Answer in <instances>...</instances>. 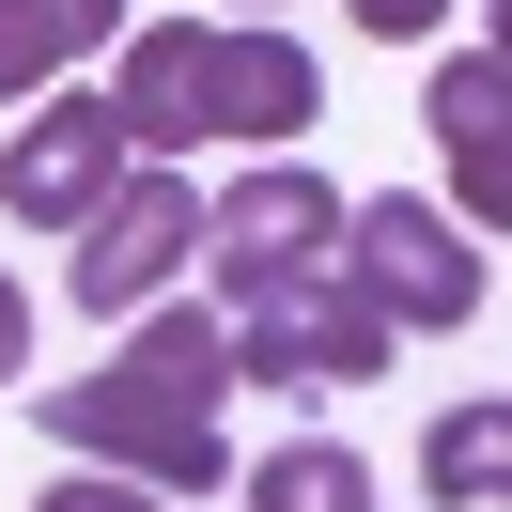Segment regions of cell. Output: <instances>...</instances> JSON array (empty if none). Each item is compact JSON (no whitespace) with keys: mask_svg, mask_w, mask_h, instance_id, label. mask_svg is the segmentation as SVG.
<instances>
[{"mask_svg":"<svg viewBox=\"0 0 512 512\" xmlns=\"http://www.w3.org/2000/svg\"><path fill=\"white\" fill-rule=\"evenodd\" d=\"M326 109V63L295 32H202V16H156L125 32V78H109V125L125 156H202V140H295Z\"/></svg>","mask_w":512,"mask_h":512,"instance_id":"6da1fadb","label":"cell"},{"mask_svg":"<svg viewBox=\"0 0 512 512\" xmlns=\"http://www.w3.org/2000/svg\"><path fill=\"white\" fill-rule=\"evenodd\" d=\"M32 419H47V450L63 466H125V481H156V497H218L233 481V435H218V404L202 388H156V373H63V388H32Z\"/></svg>","mask_w":512,"mask_h":512,"instance_id":"7a4b0ae2","label":"cell"},{"mask_svg":"<svg viewBox=\"0 0 512 512\" xmlns=\"http://www.w3.org/2000/svg\"><path fill=\"white\" fill-rule=\"evenodd\" d=\"M187 249L218 264L233 311H264V295H295V280H326V264H342V202H326V171H233V187L202 202Z\"/></svg>","mask_w":512,"mask_h":512,"instance_id":"3957f363","label":"cell"},{"mask_svg":"<svg viewBox=\"0 0 512 512\" xmlns=\"http://www.w3.org/2000/svg\"><path fill=\"white\" fill-rule=\"evenodd\" d=\"M342 280L373 295V326H466L481 311V249L450 233V202H419V187L342 202Z\"/></svg>","mask_w":512,"mask_h":512,"instance_id":"277c9868","label":"cell"},{"mask_svg":"<svg viewBox=\"0 0 512 512\" xmlns=\"http://www.w3.org/2000/svg\"><path fill=\"white\" fill-rule=\"evenodd\" d=\"M187 233H202V187H187V156H125V187L78 218V249H63V280H78V311H156V280L187 264Z\"/></svg>","mask_w":512,"mask_h":512,"instance_id":"5b68a950","label":"cell"},{"mask_svg":"<svg viewBox=\"0 0 512 512\" xmlns=\"http://www.w3.org/2000/svg\"><path fill=\"white\" fill-rule=\"evenodd\" d=\"M233 373L249 388H373L388 326H373L357 280H295V295H264V311H233Z\"/></svg>","mask_w":512,"mask_h":512,"instance_id":"8992f818","label":"cell"},{"mask_svg":"<svg viewBox=\"0 0 512 512\" xmlns=\"http://www.w3.org/2000/svg\"><path fill=\"white\" fill-rule=\"evenodd\" d=\"M109 187H125V125H109V94H47L32 125L0 140V202H16L32 233H78Z\"/></svg>","mask_w":512,"mask_h":512,"instance_id":"52a82bcc","label":"cell"},{"mask_svg":"<svg viewBox=\"0 0 512 512\" xmlns=\"http://www.w3.org/2000/svg\"><path fill=\"white\" fill-rule=\"evenodd\" d=\"M419 125L450 140L466 218H497V202H512V63H497V47H450V78H435V109H419Z\"/></svg>","mask_w":512,"mask_h":512,"instance_id":"ba28073f","label":"cell"},{"mask_svg":"<svg viewBox=\"0 0 512 512\" xmlns=\"http://www.w3.org/2000/svg\"><path fill=\"white\" fill-rule=\"evenodd\" d=\"M109 32H125V0H0V109L47 94L63 63H94Z\"/></svg>","mask_w":512,"mask_h":512,"instance_id":"9c48e42d","label":"cell"},{"mask_svg":"<svg viewBox=\"0 0 512 512\" xmlns=\"http://www.w3.org/2000/svg\"><path fill=\"white\" fill-rule=\"evenodd\" d=\"M249 512H373V466L326 450V435H295V450H264V466H249Z\"/></svg>","mask_w":512,"mask_h":512,"instance_id":"30bf717a","label":"cell"},{"mask_svg":"<svg viewBox=\"0 0 512 512\" xmlns=\"http://www.w3.org/2000/svg\"><path fill=\"white\" fill-rule=\"evenodd\" d=\"M125 373H156V388H202V404H218V388H233V326H218V311H140Z\"/></svg>","mask_w":512,"mask_h":512,"instance_id":"8fae6325","label":"cell"},{"mask_svg":"<svg viewBox=\"0 0 512 512\" xmlns=\"http://www.w3.org/2000/svg\"><path fill=\"white\" fill-rule=\"evenodd\" d=\"M497 481H512V404H450L435 419V497H497Z\"/></svg>","mask_w":512,"mask_h":512,"instance_id":"7c38bea8","label":"cell"},{"mask_svg":"<svg viewBox=\"0 0 512 512\" xmlns=\"http://www.w3.org/2000/svg\"><path fill=\"white\" fill-rule=\"evenodd\" d=\"M32 512H171V497H156V481H125V466H63Z\"/></svg>","mask_w":512,"mask_h":512,"instance_id":"4fadbf2b","label":"cell"},{"mask_svg":"<svg viewBox=\"0 0 512 512\" xmlns=\"http://www.w3.org/2000/svg\"><path fill=\"white\" fill-rule=\"evenodd\" d=\"M342 16H357V32H373V47H419V32H435V16H450V0H342Z\"/></svg>","mask_w":512,"mask_h":512,"instance_id":"5bb4252c","label":"cell"},{"mask_svg":"<svg viewBox=\"0 0 512 512\" xmlns=\"http://www.w3.org/2000/svg\"><path fill=\"white\" fill-rule=\"evenodd\" d=\"M0 373H32V295L0 280Z\"/></svg>","mask_w":512,"mask_h":512,"instance_id":"9a60e30c","label":"cell"}]
</instances>
